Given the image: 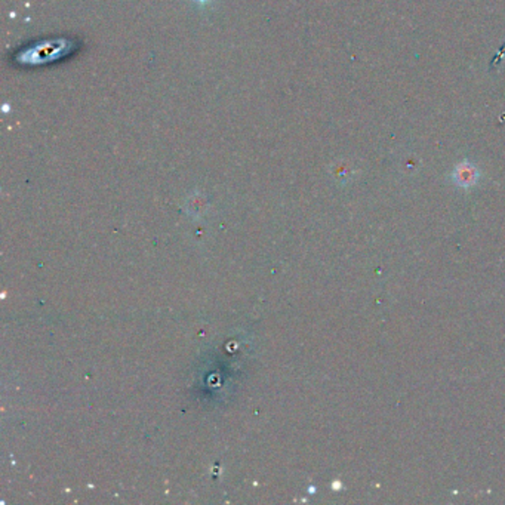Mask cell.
<instances>
[{"label": "cell", "mask_w": 505, "mask_h": 505, "mask_svg": "<svg viewBox=\"0 0 505 505\" xmlns=\"http://www.w3.org/2000/svg\"><path fill=\"white\" fill-rule=\"evenodd\" d=\"M196 2H199V3H207V2H211V0H196Z\"/></svg>", "instance_id": "obj_1"}]
</instances>
